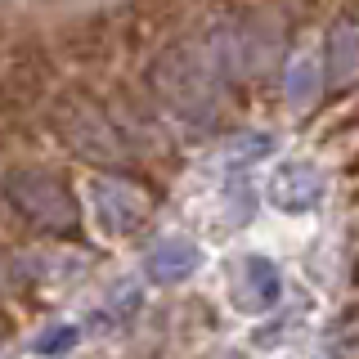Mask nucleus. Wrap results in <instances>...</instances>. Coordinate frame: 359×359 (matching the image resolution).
Returning a JSON list of instances; mask_svg holds the SVG:
<instances>
[{"label":"nucleus","instance_id":"f257e3e1","mask_svg":"<svg viewBox=\"0 0 359 359\" xmlns=\"http://www.w3.org/2000/svg\"><path fill=\"white\" fill-rule=\"evenodd\" d=\"M90 202H95V216L104 229H135L144 220V198L130 194L126 184H108V180H95L90 184Z\"/></svg>","mask_w":359,"mask_h":359},{"label":"nucleus","instance_id":"f03ea898","mask_svg":"<svg viewBox=\"0 0 359 359\" xmlns=\"http://www.w3.org/2000/svg\"><path fill=\"white\" fill-rule=\"evenodd\" d=\"M194 269H198V247L184 238H162L149 252V274L157 283H175V278L194 274Z\"/></svg>","mask_w":359,"mask_h":359},{"label":"nucleus","instance_id":"7ed1b4c3","mask_svg":"<svg viewBox=\"0 0 359 359\" xmlns=\"http://www.w3.org/2000/svg\"><path fill=\"white\" fill-rule=\"evenodd\" d=\"M359 72V27L355 22H341L332 32V50H328V76L332 81H346V76Z\"/></svg>","mask_w":359,"mask_h":359},{"label":"nucleus","instance_id":"20e7f679","mask_svg":"<svg viewBox=\"0 0 359 359\" xmlns=\"http://www.w3.org/2000/svg\"><path fill=\"white\" fill-rule=\"evenodd\" d=\"M314 95H319V63L306 54V59H297L292 72H287V104L297 112H306L314 104Z\"/></svg>","mask_w":359,"mask_h":359},{"label":"nucleus","instance_id":"39448f33","mask_svg":"<svg viewBox=\"0 0 359 359\" xmlns=\"http://www.w3.org/2000/svg\"><path fill=\"white\" fill-rule=\"evenodd\" d=\"M243 292H252V301L269 306V301L278 297V269L269 265L265 256H247V265H243Z\"/></svg>","mask_w":359,"mask_h":359}]
</instances>
